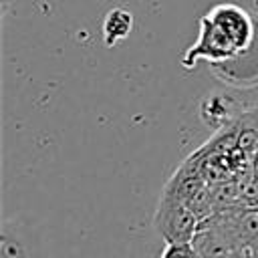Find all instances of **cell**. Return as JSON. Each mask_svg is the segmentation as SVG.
<instances>
[{"mask_svg":"<svg viewBox=\"0 0 258 258\" xmlns=\"http://www.w3.org/2000/svg\"><path fill=\"white\" fill-rule=\"evenodd\" d=\"M252 20L236 4H218L200 20V36L185 50L181 64L194 69L198 60L222 62L242 54L252 42Z\"/></svg>","mask_w":258,"mask_h":258,"instance_id":"1","label":"cell"},{"mask_svg":"<svg viewBox=\"0 0 258 258\" xmlns=\"http://www.w3.org/2000/svg\"><path fill=\"white\" fill-rule=\"evenodd\" d=\"M200 216L177 194L165 187L153 218L159 236L165 242H191L200 228Z\"/></svg>","mask_w":258,"mask_h":258,"instance_id":"2","label":"cell"},{"mask_svg":"<svg viewBox=\"0 0 258 258\" xmlns=\"http://www.w3.org/2000/svg\"><path fill=\"white\" fill-rule=\"evenodd\" d=\"M133 28V14L125 8H113L103 20V40L107 46H115L129 36Z\"/></svg>","mask_w":258,"mask_h":258,"instance_id":"3","label":"cell"},{"mask_svg":"<svg viewBox=\"0 0 258 258\" xmlns=\"http://www.w3.org/2000/svg\"><path fill=\"white\" fill-rule=\"evenodd\" d=\"M159 258H200L194 242H165Z\"/></svg>","mask_w":258,"mask_h":258,"instance_id":"4","label":"cell"},{"mask_svg":"<svg viewBox=\"0 0 258 258\" xmlns=\"http://www.w3.org/2000/svg\"><path fill=\"white\" fill-rule=\"evenodd\" d=\"M250 175L258 183V147L252 151V161H250Z\"/></svg>","mask_w":258,"mask_h":258,"instance_id":"5","label":"cell"}]
</instances>
